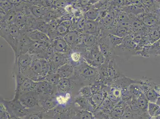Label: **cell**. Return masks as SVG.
Returning <instances> with one entry per match:
<instances>
[{
	"mask_svg": "<svg viewBox=\"0 0 160 119\" xmlns=\"http://www.w3.org/2000/svg\"><path fill=\"white\" fill-rule=\"evenodd\" d=\"M2 103L8 112L13 114L18 118H25L31 113L29 112V109L24 108L20 104L18 99L9 102L3 101Z\"/></svg>",
	"mask_w": 160,
	"mask_h": 119,
	"instance_id": "cell-1",
	"label": "cell"
},
{
	"mask_svg": "<svg viewBox=\"0 0 160 119\" xmlns=\"http://www.w3.org/2000/svg\"><path fill=\"white\" fill-rule=\"evenodd\" d=\"M18 100L20 104L27 109L33 108L38 104V97L33 93L22 94Z\"/></svg>",
	"mask_w": 160,
	"mask_h": 119,
	"instance_id": "cell-2",
	"label": "cell"
},
{
	"mask_svg": "<svg viewBox=\"0 0 160 119\" xmlns=\"http://www.w3.org/2000/svg\"><path fill=\"white\" fill-rule=\"evenodd\" d=\"M147 112L151 118H158L160 117V107L155 103L149 102Z\"/></svg>",
	"mask_w": 160,
	"mask_h": 119,
	"instance_id": "cell-3",
	"label": "cell"
},
{
	"mask_svg": "<svg viewBox=\"0 0 160 119\" xmlns=\"http://www.w3.org/2000/svg\"><path fill=\"white\" fill-rule=\"evenodd\" d=\"M142 91L149 102L155 103L158 97H159L153 87L144 88Z\"/></svg>",
	"mask_w": 160,
	"mask_h": 119,
	"instance_id": "cell-4",
	"label": "cell"
},
{
	"mask_svg": "<svg viewBox=\"0 0 160 119\" xmlns=\"http://www.w3.org/2000/svg\"><path fill=\"white\" fill-rule=\"evenodd\" d=\"M70 95L69 93H67L65 95H60L57 97L56 101L58 104H65L69 101Z\"/></svg>",
	"mask_w": 160,
	"mask_h": 119,
	"instance_id": "cell-5",
	"label": "cell"
},
{
	"mask_svg": "<svg viewBox=\"0 0 160 119\" xmlns=\"http://www.w3.org/2000/svg\"><path fill=\"white\" fill-rule=\"evenodd\" d=\"M32 84L33 83L30 80H25L20 86V89H21L22 92L30 89V88L32 86Z\"/></svg>",
	"mask_w": 160,
	"mask_h": 119,
	"instance_id": "cell-6",
	"label": "cell"
},
{
	"mask_svg": "<svg viewBox=\"0 0 160 119\" xmlns=\"http://www.w3.org/2000/svg\"><path fill=\"white\" fill-rule=\"evenodd\" d=\"M42 116L39 113H31L25 117L24 119H42Z\"/></svg>",
	"mask_w": 160,
	"mask_h": 119,
	"instance_id": "cell-7",
	"label": "cell"
},
{
	"mask_svg": "<svg viewBox=\"0 0 160 119\" xmlns=\"http://www.w3.org/2000/svg\"><path fill=\"white\" fill-rule=\"evenodd\" d=\"M56 105L55 103L50 100H46L43 104V107L45 110H50Z\"/></svg>",
	"mask_w": 160,
	"mask_h": 119,
	"instance_id": "cell-8",
	"label": "cell"
},
{
	"mask_svg": "<svg viewBox=\"0 0 160 119\" xmlns=\"http://www.w3.org/2000/svg\"><path fill=\"white\" fill-rule=\"evenodd\" d=\"M80 119H92V116L91 113L87 111H83L80 113Z\"/></svg>",
	"mask_w": 160,
	"mask_h": 119,
	"instance_id": "cell-9",
	"label": "cell"
},
{
	"mask_svg": "<svg viewBox=\"0 0 160 119\" xmlns=\"http://www.w3.org/2000/svg\"><path fill=\"white\" fill-rule=\"evenodd\" d=\"M65 47V43L62 40H58L56 45V48L58 50H62Z\"/></svg>",
	"mask_w": 160,
	"mask_h": 119,
	"instance_id": "cell-10",
	"label": "cell"
},
{
	"mask_svg": "<svg viewBox=\"0 0 160 119\" xmlns=\"http://www.w3.org/2000/svg\"><path fill=\"white\" fill-rule=\"evenodd\" d=\"M136 119H152L148 112H143L138 114Z\"/></svg>",
	"mask_w": 160,
	"mask_h": 119,
	"instance_id": "cell-11",
	"label": "cell"
},
{
	"mask_svg": "<svg viewBox=\"0 0 160 119\" xmlns=\"http://www.w3.org/2000/svg\"><path fill=\"white\" fill-rule=\"evenodd\" d=\"M11 34L13 36V37H16L18 36V30H17V27L14 26H12L11 27Z\"/></svg>",
	"mask_w": 160,
	"mask_h": 119,
	"instance_id": "cell-12",
	"label": "cell"
},
{
	"mask_svg": "<svg viewBox=\"0 0 160 119\" xmlns=\"http://www.w3.org/2000/svg\"><path fill=\"white\" fill-rule=\"evenodd\" d=\"M74 40H75V37H74L73 35L71 34V33L68 35L66 36V40L69 43H72L74 41Z\"/></svg>",
	"mask_w": 160,
	"mask_h": 119,
	"instance_id": "cell-13",
	"label": "cell"
},
{
	"mask_svg": "<svg viewBox=\"0 0 160 119\" xmlns=\"http://www.w3.org/2000/svg\"><path fill=\"white\" fill-rule=\"evenodd\" d=\"M153 88L156 92L160 96V85L158 84H154Z\"/></svg>",
	"mask_w": 160,
	"mask_h": 119,
	"instance_id": "cell-14",
	"label": "cell"
},
{
	"mask_svg": "<svg viewBox=\"0 0 160 119\" xmlns=\"http://www.w3.org/2000/svg\"><path fill=\"white\" fill-rule=\"evenodd\" d=\"M71 57L72 59L75 61H77L79 60L80 58V55L78 54L77 53H74L71 55Z\"/></svg>",
	"mask_w": 160,
	"mask_h": 119,
	"instance_id": "cell-15",
	"label": "cell"
},
{
	"mask_svg": "<svg viewBox=\"0 0 160 119\" xmlns=\"http://www.w3.org/2000/svg\"><path fill=\"white\" fill-rule=\"evenodd\" d=\"M155 103H156L160 107V96L158 97V99H157L156 102Z\"/></svg>",
	"mask_w": 160,
	"mask_h": 119,
	"instance_id": "cell-16",
	"label": "cell"
}]
</instances>
